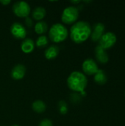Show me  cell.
Masks as SVG:
<instances>
[{
    "instance_id": "6da1fadb",
    "label": "cell",
    "mask_w": 125,
    "mask_h": 126,
    "mask_svg": "<svg viewBox=\"0 0 125 126\" xmlns=\"http://www.w3.org/2000/svg\"><path fill=\"white\" fill-rule=\"evenodd\" d=\"M91 34V26L85 21H79L72 24L69 36L75 44H82L87 41Z\"/></svg>"
},
{
    "instance_id": "7a4b0ae2",
    "label": "cell",
    "mask_w": 125,
    "mask_h": 126,
    "mask_svg": "<svg viewBox=\"0 0 125 126\" xmlns=\"http://www.w3.org/2000/svg\"><path fill=\"white\" fill-rule=\"evenodd\" d=\"M67 86L73 92H82L88 85V78L85 75L79 71L72 72L66 80Z\"/></svg>"
},
{
    "instance_id": "3957f363",
    "label": "cell",
    "mask_w": 125,
    "mask_h": 126,
    "mask_svg": "<svg viewBox=\"0 0 125 126\" xmlns=\"http://www.w3.org/2000/svg\"><path fill=\"white\" fill-rule=\"evenodd\" d=\"M69 36V31L63 24H54L49 30V38L54 43H61Z\"/></svg>"
},
{
    "instance_id": "277c9868",
    "label": "cell",
    "mask_w": 125,
    "mask_h": 126,
    "mask_svg": "<svg viewBox=\"0 0 125 126\" xmlns=\"http://www.w3.org/2000/svg\"><path fill=\"white\" fill-rule=\"evenodd\" d=\"M79 17V10L75 6L66 7L61 15V21L66 24H74L77 22Z\"/></svg>"
},
{
    "instance_id": "5b68a950",
    "label": "cell",
    "mask_w": 125,
    "mask_h": 126,
    "mask_svg": "<svg viewBox=\"0 0 125 126\" xmlns=\"http://www.w3.org/2000/svg\"><path fill=\"white\" fill-rule=\"evenodd\" d=\"M13 13L19 18H27L31 12L29 4L24 1H18L13 4L12 7Z\"/></svg>"
},
{
    "instance_id": "8992f818",
    "label": "cell",
    "mask_w": 125,
    "mask_h": 126,
    "mask_svg": "<svg viewBox=\"0 0 125 126\" xmlns=\"http://www.w3.org/2000/svg\"><path fill=\"white\" fill-rule=\"evenodd\" d=\"M117 41V37L113 32H107L103 34L99 41V45L104 49H108L113 47Z\"/></svg>"
},
{
    "instance_id": "52a82bcc",
    "label": "cell",
    "mask_w": 125,
    "mask_h": 126,
    "mask_svg": "<svg viewBox=\"0 0 125 126\" xmlns=\"http://www.w3.org/2000/svg\"><path fill=\"white\" fill-rule=\"evenodd\" d=\"M10 33L16 39H25L27 36V30L24 26L19 23L15 22L10 27Z\"/></svg>"
},
{
    "instance_id": "ba28073f",
    "label": "cell",
    "mask_w": 125,
    "mask_h": 126,
    "mask_svg": "<svg viewBox=\"0 0 125 126\" xmlns=\"http://www.w3.org/2000/svg\"><path fill=\"white\" fill-rule=\"evenodd\" d=\"M82 69L83 72L88 75H94L99 69L97 62L94 59L87 58L83 62Z\"/></svg>"
},
{
    "instance_id": "9c48e42d",
    "label": "cell",
    "mask_w": 125,
    "mask_h": 126,
    "mask_svg": "<svg viewBox=\"0 0 125 126\" xmlns=\"http://www.w3.org/2000/svg\"><path fill=\"white\" fill-rule=\"evenodd\" d=\"M105 24L102 22H97L94 24L93 27L91 28V38L94 42L99 41L101 37L105 33Z\"/></svg>"
},
{
    "instance_id": "30bf717a",
    "label": "cell",
    "mask_w": 125,
    "mask_h": 126,
    "mask_svg": "<svg viewBox=\"0 0 125 126\" xmlns=\"http://www.w3.org/2000/svg\"><path fill=\"white\" fill-rule=\"evenodd\" d=\"M26 74V67L23 64H17L15 65L11 70V78L13 80H19L24 78Z\"/></svg>"
},
{
    "instance_id": "8fae6325",
    "label": "cell",
    "mask_w": 125,
    "mask_h": 126,
    "mask_svg": "<svg viewBox=\"0 0 125 126\" xmlns=\"http://www.w3.org/2000/svg\"><path fill=\"white\" fill-rule=\"evenodd\" d=\"M95 57L98 62L100 63H106L109 61V56L106 52V50L102 48L99 45H97L95 48Z\"/></svg>"
},
{
    "instance_id": "7c38bea8",
    "label": "cell",
    "mask_w": 125,
    "mask_h": 126,
    "mask_svg": "<svg viewBox=\"0 0 125 126\" xmlns=\"http://www.w3.org/2000/svg\"><path fill=\"white\" fill-rule=\"evenodd\" d=\"M35 41L31 38H25L23 40L21 44V49L26 54H29L35 49Z\"/></svg>"
},
{
    "instance_id": "4fadbf2b",
    "label": "cell",
    "mask_w": 125,
    "mask_h": 126,
    "mask_svg": "<svg viewBox=\"0 0 125 126\" xmlns=\"http://www.w3.org/2000/svg\"><path fill=\"white\" fill-rule=\"evenodd\" d=\"M59 52V47L56 45H52L46 49L44 52V56L47 60H53L58 56Z\"/></svg>"
},
{
    "instance_id": "5bb4252c",
    "label": "cell",
    "mask_w": 125,
    "mask_h": 126,
    "mask_svg": "<svg viewBox=\"0 0 125 126\" xmlns=\"http://www.w3.org/2000/svg\"><path fill=\"white\" fill-rule=\"evenodd\" d=\"M46 15V10L44 7H35L32 13V18L38 21H41L43 18H44V17Z\"/></svg>"
},
{
    "instance_id": "9a60e30c",
    "label": "cell",
    "mask_w": 125,
    "mask_h": 126,
    "mask_svg": "<svg viewBox=\"0 0 125 126\" xmlns=\"http://www.w3.org/2000/svg\"><path fill=\"white\" fill-rule=\"evenodd\" d=\"M94 80L95 81V83H97L99 85L105 84L108 80V78H107V75H106L105 71L102 69H99L97 72V73L94 75Z\"/></svg>"
},
{
    "instance_id": "2e32d148",
    "label": "cell",
    "mask_w": 125,
    "mask_h": 126,
    "mask_svg": "<svg viewBox=\"0 0 125 126\" xmlns=\"http://www.w3.org/2000/svg\"><path fill=\"white\" fill-rule=\"evenodd\" d=\"M32 109L35 112L38 114H42L46 110V105L43 101L41 100H37L32 103Z\"/></svg>"
},
{
    "instance_id": "e0dca14e",
    "label": "cell",
    "mask_w": 125,
    "mask_h": 126,
    "mask_svg": "<svg viewBox=\"0 0 125 126\" xmlns=\"http://www.w3.org/2000/svg\"><path fill=\"white\" fill-rule=\"evenodd\" d=\"M48 31V24L46 22L41 21L35 24V32L38 35H43Z\"/></svg>"
},
{
    "instance_id": "ac0fdd59",
    "label": "cell",
    "mask_w": 125,
    "mask_h": 126,
    "mask_svg": "<svg viewBox=\"0 0 125 126\" xmlns=\"http://www.w3.org/2000/svg\"><path fill=\"white\" fill-rule=\"evenodd\" d=\"M48 43H49L48 37L46 36V35H40L36 39V41L35 42V44L38 48H43V47H46L48 45Z\"/></svg>"
},
{
    "instance_id": "d6986e66",
    "label": "cell",
    "mask_w": 125,
    "mask_h": 126,
    "mask_svg": "<svg viewBox=\"0 0 125 126\" xmlns=\"http://www.w3.org/2000/svg\"><path fill=\"white\" fill-rule=\"evenodd\" d=\"M58 110H59V112L61 114H66L67 112H68L67 103L63 100H60L58 103Z\"/></svg>"
},
{
    "instance_id": "ffe728a7",
    "label": "cell",
    "mask_w": 125,
    "mask_h": 126,
    "mask_svg": "<svg viewBox=\"0 0 125 126\" xmlns=\"http://www.w3.org/2000/svg\"><path fill=\"white\" fill-rule=\"evenodd\" d=\"M38 126H53V123L49 119H43L40 122Z\"/></svg>"
},
{
    "instance_id": "44dd1931",
    "label": "cell",
    "mask_w": 125,
    "mask_h": 126,
    "mask_svg": "<svg viewBox=\"0 0 125 126\" xmlns=\"http://www.w3.org/2000/svg\"><path fill=\"white\" fill-rule=\"evenodd\" d=\"M24 22H25L26 25H27V27H32V26L33 25L32 19L31 18H29V16H28V17H27V18H25V19H24Z\"/></svg>"
},
{
    "instance_id": "7402d4cb",
    "label": "cell",
    "mask_w": 125,
    "mask_h": 126,
    "mask_svg": "<svg viewBox=\"0 0 125 126\" xmlns=\"http://www.w3.org/2000/svg\"><path fill=\"white\" fill-rule=\"evenodd\" d=\"M10 3H11L10 0H0V4H1L4 6H7Z\"/></svg>"
},
{
    "instance_id": "603a6c76",
    "label": "cell",
    "mask_w": 125,
    "mask_h": 126,
    "mask_svg": "<svg viewBox=\"0 0 125 126\" xmlns=\"http://www.w3.org/2000/svg\"><path fill=\"white\" fill-rule=\"evenodd\" d=\"M70 2H71V4H77L80 3L81 1H80V0H78V1H70Z\"/></svg>"
},
{
    "instance_id": "cb8c5ba5",
    "label": "cell",
    "mask_w": 125,
    "mask_h": 126,
    "mask_svg": "<svg viewBox=\"0 0 125 126\" xmlns=\"http://www.w3.org/2000/svg\"><path fill=\"white\" fill-rule=\"evenodd\" d=\"M17 126V125H13V126Z\"/></svg>"
},
{
    "instance_id": "d4e9b609",
    "label": "cell",
    "mask_w": 125,
    "mask_h": 126,
    "mask_svg": "<svg viewBox=\"0 0 125 126\" xmlns=\"http://www.w3.org/2000/svg\"></svg>"
}]
</instances>
